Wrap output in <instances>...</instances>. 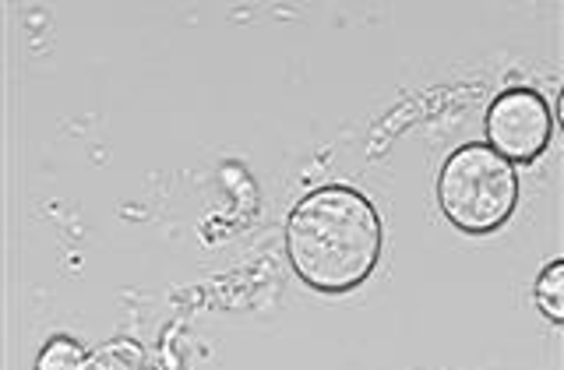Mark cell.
<instances>
[{
    "mask_svg": "<svg viewBox=\"0 0 564 370\" xmlns=\"http://www.w3.org/2000/svg\"><path fill=\"white\" fill-rule=\"evenodd\" d=\"M384 226L375 202L349 184H325L286 216V258L293 275L322 296H346L375 275Z\"/></svg>",
    "mask_w": 564,
    "mask_h": 370,
    "instance_id": "cell-1",
    "label": "cell"
},
{
    "mask_svg": "<svg viewBox=\"0 0 564 370\" xmlns=\"http://www.w3.org/2000/svg\"><path fill=\"white\" fill-rule=\"evenodd\" d=\"M434 198L445 222L466 237H490L519 208V173L484 141H466L441 163Z\"/></svg>",
    "mask_w": 564,
    "mask_h": 370,
    "instance_id": "cell-2",
    "label": "cell"
},
{
    "mask_svg": "<svg viewBox=\"0 0 564 370\" xmlns=\"http://www.w3.org/2000/svg\"><path fill=\"white\" fill-rule=\"evenodd\" d=\"M484 134H487L484 145L508 159L511 166H529L551 149L554 110L540 88L508 85L487 106Z\"/></svg>",
    "mask_w": 564,
    "mask_h": 370,
    "instance_id": "cell-3",
    "label": "cell"
},
{
    "mask_svg": "<svg viewBox=\"0 0 564 370\" xmlns=\"http://www.w3.org/2000/svg\"><path fill=\"white\" fill-rule=\"evenodd\" d=\"M533 304L551 325H564V258H551L533 282Z\"/></svg>",
    "mask_w": 564,
    "mask_h": 370,
    "instance_id": "cell-4",
    "label": "cell"
},
{
    "mask_svg": "<svg viewBox=\"0 0 564 370\" xmlns=\"http://www.w3.org/2000/svg\"><path fill=\"white\" fill-rule=\"evenodd\" d=\"M88 352L78 339L70 335H50L43 342L40 357H35V370H85Z\"/></svg>",
    "mask_w": 564,
    "mask_h": 370,
    "instance_id": "cell-5",
    "label": "cell"
},
{
    "mask_svg": "<svg viewBox=\"0 0 564 370\" xmlns=\"http://www.w3.org/2000/svg\"><path fill=\"white\" fill-rule=\"evenodd\" d=\"M85 370H145V349L131 339H113L88 352Z\"/></svg>",
    "mask_w": 564,
    "mask_h": 370,
    "instance_id": "cell-6",
    "label": "cell"
},
{
    "mask_svg": "<svg viewBox=\"0 0 564 370\" xmlns=\"http://www.w3.org/2000/svg\"><path fill=\"white\" fill-rule=\"evenodd\" d=\"M145 370H149V367H145Z\"/></svg>",
    "mask_w": 564,
    "mask_h": 370,
    "instance_id": "cell-7",
    "label": "cell"
}]
</instances>
